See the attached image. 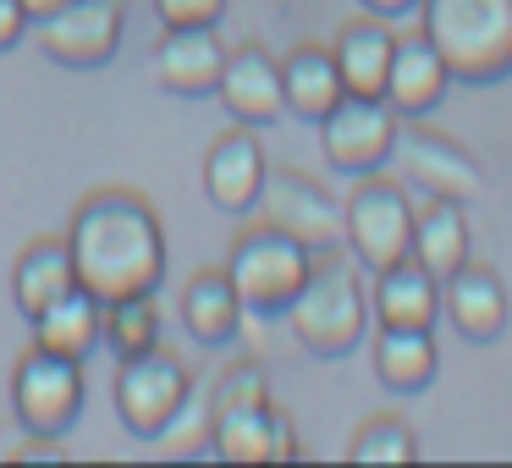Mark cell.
I'll return each mask as SVG.
<instances>
[{"label":"cell","instance_id":"cell-21","mask_svg":"<svg viewBox=\"0 0 512 468\" xmlns=\"http://www.w3.org/2000/svg\"><path fill=\"white\" fill-rule=\"evenodd\" d=\"M468 248H474V237H468V215H463V204H457V199H430L424 210H413L408 254L419 259L435 281H446L452 270H463L468 259H474Z\"/></svg>","mask_w":512,"mask_h":468},{"label":"cell","instance_id":"cell-27","mask_svg":"<svg viewBox=\"0 0 512 468\" xmlns=\"http://www.w3.org/2000/svg\"><path fill=\"white\" fill-rule=\"evenodd\" d=\"M347 457H353V463H413V457H419V441H413L402 413H369V419L358 424V435L347 441Z\"/></svg>","mask_w":512,"mask_h":468},{"label":"cell","instance_id":"cell-30","mask_svg":"<svg viewBox=\"0 0 512 468\" xmlns=\"http://www.w3.org/2000/svg\"><path fill=\"white\" fill-rule=\"evenodd\" d=\"M6 457H28V463H39V457H45V463H61V457H67V446H61L56 435H45V430H28V441H17Z\"/></svg>","mask_w":512,"mask_h":468},{"label":"cell","instance_id":"cell-33","mask_svg":"<svg viewBox=\"0 0 512 468\" xmlns=\"http://www.w3.org/2000/svg\"><path fill=\"white\" fill-rule=\"evenodd\" d=\"M67 0H23V12H28V23H39V17H50V12H61Z\"/></svg>","mask_w":512,"mask_h":468},{"label":"cell","instance_id":"cell-15","mask_svg":"<svg viewBox=\"0 0 512 468\" xmlns=\"http://www.w3.org/2000/svg\"><path fill=\"white\" fill-rule=\"evenodd\" d=\"M221 61H226V45L215 34V23H182V28H166L155 45V72L171 94L182 100H199V94H215L221 83Z\"/></svg>","mask_w":512,"mask_h":468},{"label":"cell","instance_id":"cell-12","mask_svg":"<svg viewBox=\"0 0 512 468\" xmlns=\"http://www.w3.org/2000/svg\"><path fill=\"white\" fill-rule=\"evenodd\" d=\"M210 446L226 463H287L298 457V424L276 402H210Z\"/></svg>","mask_w":512,"mask_h":468},{"label":"cell","instance_id":"cell-13","mask_svg":"<svg viewBox=\"0 0 512 468\" xmlns=\"http://www.w3.org/2000/svg\"><path fill=\"white\" fill-rule=\"evenodd\" d=\"M215 94L243 127H270L287 105H281V61L265 45H237L221 61V83Z\"/></svg>","mask_w":512,"mask_h":468},{"label":"cell","instance_id":"cell-2","mask_svg":"<svg viewBox=\"0 0 512 468\" xmlns=\"http://www.w3.org/2000/svg\"><path fill=\"white\" fill-rule=\"evenodd\" d=\"M292 336L320 358H342L369 331V287L358 276V259L342 248H320L303 276V287L287 303Z\"/></svg>","mask_w":512,"mask_h":468},{"label":"cell","instance_id":"cell-11","mask_svg":"<svg viewBox=\"0 0 512 468\" xmlns=\"http://www.w3.org/2000/svg\"><path fill=\"white\" fill-rule=\"evenodd\" d=\"M391 155H397V171L402 182H413V188L424 193V199H457L468 204L479 193V166L474 155H468L457 138L435 133V127H397V144H391Z\"/></svg>","mask_w":512,"mask_h":468},{"label":"cell","instance_id":"cell-19","mask_svg":"<svg viewBox=\"0 0 512 468\" xmlns=\"http://www.w3.org/2000/svg\"><path fill=\"white\" fill-rule=\"evenodd\" d=\"M435 309H441V281H435L413 254H402L397 265L375 270L369 314H375L380 325H435Z\"/></svg>","mask_w":512,"mask_h":468},{"label":"cell","instance_id":"cell-24","mask_svg":"<svg viewBox=\"0 0 512 468\" xmlns=\"http://www.w3.org/2000/svg\"><path fill=\"white\" fill-rule=\"evenodd\" d=\"M100 325H105V303L94 292L72 287L67 298H56L50 309L34 314V347H50V353H67V358H89L100 347Z\"/></svg>","mask_w":512,"mask_h":468},{"label":"cell","instance_id":"cell-1","mask_svg":"<svg viewBox=\"0 0 512 468\" xmlns=\"http://www.w3.org/2000/svg\"><path fill=\"white\" fill-rule=\"evenodd\" d=\"M78 287L100 303L138 298L166 281V226L155 204L133 188H94L78 199L67 226Z\"/></svg>","mask_w":512,"mask_h":468},{"label":"cell","instance_id":"cell-22","mask_svg":"<svg viewBox=\"0 0 512 468\" xmlns=\"http://www.w3.org/2000/svg\"><path fill=\"white\" fill-rule=\"evenodd\" d=\"M78 287V265H72V248L67 237H34V243L17 254V270H12V298L17 309L34 320L39 309H50L56 298Z\"/></svg>","mask_w":512,"mask_h":468},{"label":"cell","instance_id":"cell-20","mask_svg":"<svg viewBox=\"0 0 512 468\" xmlns=\"http://www.w3.org/2000/svg\"><path fill=\"white\" fill-rule=\"evenodd\" d=\"M342 72H336V56L325 45H292L281 56V105L303 122H320L336 100H342Z\"/></svg>","mask_w":512,"mask_h":468},{"label":"cell","instance_id":"cell-6","mask_svg":"<svg viewBox=\"0 0 512 468\" xmlns=\"http://www.w3.org/2000/svg\"><path fill=\"white\" fill-rule=\"evenodd\" d=\"M188 391H193L188 364H182L177 353H166V347H149V353H133V358L116 364L111 397H116V413H122L127 430L155 441V435H166V424L177 419Z\"/></svg>","mask_w":512,"mask_h":468},{"label":"cell","instance_id":"cell-14","mask_svg":"<svg viewBox=\"0 0 512 468\" xmlns=\"http://www.w3.org/2000/svg\"><path fill=\"white\" fill-rule=\"evenodd\" d=\"M265 144L254 138V127H232L210 144L204 155V193H210L215 210L226 215H243L254 210L259 188H265Z\"/></svg>","mask_w":512,"mask_h":468},{"label":"cell","instance_id":"cell-29","mask_svg":"<svg viewBox=\"0 0 512 468\" xmlns=\"http://www.w3.org/2000/svg\"><path fill=\"white\" fill-rule=\"evenodd\" d=\"M155 12L166 28H182V23H221L226 0H155Z\"/></svg>","mask_w":512,"mask_h":468},{"label":"cell","instance_id":"cell-17","mask_svg":"<svg viewBox=\"0 0 512 468\" xmlns=\"http://www.w3.org/2000/svg\"><path fill=\"white\" fill-rule=\"evenodd\" d=\"M391 45L397 34L386 28L380 12H358L342 23L331 56H336V72H342V89L358 94V100H386V67H391Z\"/></svg>","mask_w":512,"mask_h":468},{"label":"cell","instance_id":"cell-18","mask_svg":"<svg viewBox=\"0 0 512 468\" xmlns=\"http://www.w3.org/2000/svg\"><path fill=\"white\" fill-rule=\"evenodd\" d=\"M446 292V314H452V325L468 336V342H496L501 331H507V287H501V276L490 265H474L468 259L463 270H452V276L441 281Z\"/></svg>","mask_w":512,"mask_h":468},{"label":"cell","instance_id":"cell-7","mask_svg":"<svg viewBox=\"0 0 512 468\" xmlns=\"http://www.w3.org/2000/svg\"><path fill=\"white\" fill-rule=\"evenodd\" d=\"M83 408V358L28 347L12 369V413L23 430L61 435Z\"/></svg>","mask_w":512,"mask_h":468},{"label":"cell","instance_id":"cell-23","mask_svg":"<svg viewBox=\"0 0 512 468\" xmlns=\"http://www.w3.org/2000/svg\"><path fill=\"white\" fill-rule=\"evenodd\" d=\"M441 347H435L430 325H380L375 336V375L391 391H419L435 380Z\"/></svg>","mask_w":512,"mask_h":468},{"label":"cell","instance_id":"cell-3","mask_svg":"<svg viewBox=\"0 0 512 468\" xmlns=\"http://www.w3.org/2000/svg\"><path fill=\"white\" fill-rule=\"evenodd\" d=\"M419 12L452 78L496 83L512 72V0H419Z\"/></svg>","mask_w":512,"mask_h":468},{"label":"cell","instance_id":"cell-16","mask_svg":"<svg viewBox=\"0 0 512 468\" xmlns=\"http://www.w3.org/2000/svg\"><path fill=\"white\" fill-rule=\"evenodd\" d=\"M446 83H452V72H446L441 50L430 45V34H397V45H391V67H386V105L397 116H430L435 105H441Z\"/></svg>","mask_w":512,"mask_h":468},{"label":"cell","instance_id":"cell-10","mask_svg":"<svg viewBox=\"0 0 512 468\" xmlns=\"http://www.w3.org/2000/svg\"><path fill=\"white\" fill-rule=\"evenodd\" d=\"M314 127H320L325 160L347 177L380 171L391 160V144H397V111L386 100H358V94H342Z\"/></svg>","mask_w":512,"mask_h":468},{"label":"cell","instance_id":"cell-26","mask_svg":"<svg viewBox=\"0 0 512 468\" xmlns=\"http://www.w3.org/2000/svg\"><path fill=\"white\" fill-rule=\"evenodd\" d=\"M100 342H111L116 358H133V353H149V347H160V309H155V292H138V298L105 303Z\"/></svg>","mask_w":512,"mask_h":468},{"label":"cell","instance_id":"cell-5","mask_svg":"<svg viewBox=\"0 0 512 468\" xmlns=\"http://www.w3.org/2000/svg\"><path fill=\"white\" fill-rule=\"evenodd\" d=\"M408 243H413L408 188L397 177L364 171L353 182V193L342 199V248H353V259L364 270H386L408 254Z\"/></svg>","mask_w":512,"mask_h":468},{"label":"cell","instance_id":"cell-31","mask_svg":"<svg viewBox=\"0 0 512 468\" xmlns=\"http://www.w3.org/2000/svg\"><path fill=\"white\" fill-rule=\"evenodd\" d=\"M23 28H28L23 0H0V50H12L17 39H23Z\"/></svg>","mask_w":512,"mask_h":468},{"label":"cell","instance_id":"cell-4","mask_svg":"<svg viewBox=\"0 0 512 468\" xmlns=\"http://www.w3.org/2000/svg\"><path fill=\"white\" fill-rule=\"evenodd\" d=\"M309 265H314L309 243H298L292 232H281V226H270V221H254L248 232H237L232 259H226V276H232L243 309L281 314L292 303V292L303 287Z\"/></svg>","mask_w":512,"mask_h":468},{"label":"cell","instance_id":"cell-25","mask_svg":"<svg viewBox=\"0 0 512 468\" xmlns=\"http://www.w3.org/2000/svg\"><path fill=\"white\" fill-rule=\"evenodd\" d=\"M237 320H243V298H237L232 276L226 270H193L188 287H182V325L204 347H215L237 336Z\"/></svg>","mask_w":512,"mask_h":468},{"label":"cell","instance_id":"cell-9","mask_svg":"<svg viewBox=\"0 0 512 468\" xmlns=\"http://www.w3.org/2000/svg\"><path fill=\"white\" fill-rule=\"evenodd\" d=\"M122 0H67L61 12L39 17V50L56 67L94 72L122 50Z\"/></svg>","mask_w":512,"mask_h":468},{"label":"cell","instance_id":"cell-8","mask_svg":"<svg viewBox=\"0 0 512 468\" xmlns=\"http://www.w3.org/2000/svg\"><path fill=\"white\" fill-rule=\"evenodd\" d=\"M254 204H259V221L292 232L298 243H309L314 254H320V248H342V199H336L325 182H314L309 171L270 166Z\"/></svg>","mask_w":512,"mask_h":468},{"label":"cell","instance_id":"cell-28","mask_svg":"<svg viewBox=\"0 0 512 468\" xmlns=\"http://www.w3.org/2000/svg\"><path fill=\"white\" fill-rule=\"evenodd\" d=\"M265 397H270V375H265V364H254V358L232 364L210 386V402H265Z\"/></svg>","mask_w":512,"mask_h":468},{"label":"cell","instance_id":"cell-32","mask_svg":"<svg viewBox=\"0 0 512 468\" xmlns=\"http://www.w3.org/2000/svg\"><path fill=\"white\" fill-rule=\"evenodd\" d=\"M419 0H364V12H380V17H402V12H413Z\"/></svg>","mask_w":512,"mask_h":468}]
</instances>
